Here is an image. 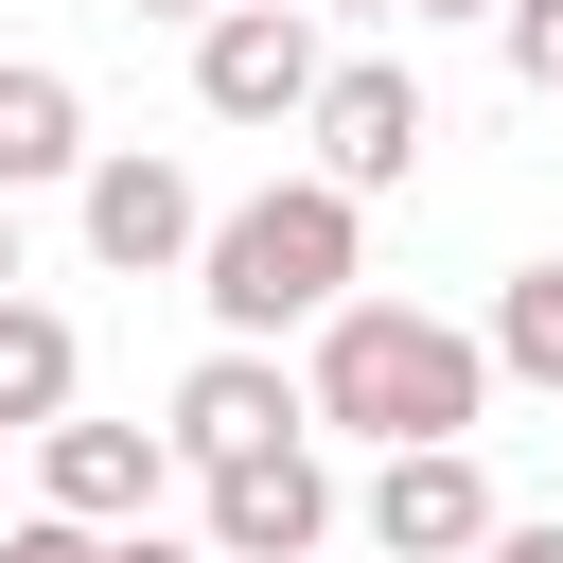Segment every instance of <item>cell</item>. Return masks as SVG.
I'll return each instance as SVG.
<instances>
[{"label":"cell","instance_id":"30bf717a","mask_svg":"<svg viewBox=\"0 0 563 563\" xmlns=\"http://www.w3.org/2000/svg\"><path fill=\"white\" fill-rule=\"evenodd\" d=\"M53 176H88V88L53 53H0V194H53Z\"/></svg>","mask_w":563,"mask_h":563},{"label":"cell","instance_id":"9c48e42d","mask_svg":"<svg viewBox=\"0 0 563 563\" xmlns=\"http://www.w3.org/2000/svg\"><path fill=\"white\" fill-rule=\"evenodd\" d=\"M176 475L158 422H35V510H88V528H141Z\"/></svg>","mask_w":563,"mask_h":563},{"label":"cell","instance_id":"3957f363","mask_svg":"<svg viewBox=\"0 0 563 563\" xmlns=\"http://www.w3.org/2000/svg\"><path fill=\"white\" fill-rule=\"evenodd\" d=\"M317 70H334V53H317V0H211V18H194V106H211V123H299Z\"/></svg>","mask_w":563,"mask_h":563},{"label":"cell","instance_id":"5bb4252c","mask_svg":"<svg viewBox=\"0 0 563 563\" xmlns=\"http://www.w3.org/2000/svg\"><path fill=\"white\" fill-rule=\"evenodd\" d=\"M0 563H123V528H88V510H18Z\"/></svg>","mask_w":563,"mask_h":563},{"label":"cell","instance_id":"2e32d148","mask_svg":"<svg viewBox=\"0 0 563 563\" xmlns=\"http://www.w3.org/2000/svg\"><path fill=\"white\" fill-rule=\"evenodd\" d=\"M123 563H211V545H158V528H123Z\"/></svg>","mask_w":563,"mask_h":563},{"label":"cell","instance_id":"7a4b0ae2","mask_svg":"<svg viewBox=\"0 0 563 563\" xmlns=\"http://www.w3.org/2000/svg\"><path fill=\"white\" fill-rule=\"evenodd\" d=\"M369 282V194H334V176H264L246 211H211V246H194V299H211V334H317L334 299Z\"/></svg>","mask_w":563,"mask_h":563},{"label":"cell","instance_id":"d6986e66","mask_svg":"<svg viewBox=\"0 0 563 563\" xmlns=\"http://www.w3.org/2000/svg\"><path fill=\"white\" fill-rule=\"evenodd\" d=\"M123 18H211V0H123Z\"/></svg>","mask_w":563,"mask_h":563},{"label":"cell","instance_id":"6da1fadb","mask_svg":"<svg viewBox=\"0 0 563 563\" xmlns=\"http://www.w3.org/2000/svg\"><path fill=\"white\" fill-rule=\"evenodd\" d=\"M299 405L334 422V440H475V405H493V334H457V317H422V299H334L317 317V369H299Z\"/></svg>","mask_w":563,"mask_h":563},{"label":"cell","instance_id":"e0dca14e","mask_svg":"<svg viewBox=\"0 0 563 563\" xmlns=\"http://www.w3.org/2000/svg\"><path fill=\"white\" fill-rule=\"evenodd\" d=\"M0 299H18V194H0Z\"/></svg>","mask_w":563,"mask_h":563},{"label":"cell","instance_id":"7c38bea8","mask_svg":"<svg viewBox=\"0 0 563 563\" xmlns=\"http://www.w3.org/2000/svg\"><path fill=\"white\" fill-rule=\"evenodd\" d=\"M493 369H510V387H563V264H510V299H493Z\"/></svg>","mask_w":563,"mask_h":563},{"label":"cell","instance_id":"4fadbf2b","mask_svg":"<svg viewBox=\"0 0 563 563\" xmlns=\"http://www.w3.org/2000/svg\"><path fill=\"white\" fill-rule=\"evenodd\" d=\"M493 53H510V88L563 106V0H493Z\"/></svg>","mask_w":563,"mask_h":563},{"label":"cell","instance_id":"5b68a950","mask_svg":"<svg viewBox=\"0 0 563 563\" xmlns=\"http://www.w3.org/2000/svg\"><path fill=\"white\" fill-rule=\"evenodd\" d=\"M299 141H317V176L334 194H405L422 176V70H387V53H352V70H317V106H299Z\"/></svg>","mask_w":563,"mask_h":563},{"label":"cell","instance_id":"ffe728a7","mask_svg":"<svg viewBox=\"0 0 563 563\" xmlns=\"http://www.w3.org/2000/svg\"><path fill=\"white\" fill-rule=\"evenodd\" d=\"M422 18H493V0H422Z\"/></svg>","mask_w":563,"mask_h":563},{"label":"cell","instance_id":"8fae6325","mask_svg":"<svg viewBox=\"0 0 563 563\" xmlns=\"http://www.w3.org/2000/svg\"><path fill=\"white\" fill-rule=\"evenodd\" d=\"M70 387H88V352H70V317H53V299H0V440H35V422H70Z\"/></svg>","mask_w":563,"mask_h":563},{"label":"cell","instance_id":"9a60e30c","mask_svg":"<svg viewBox=\"0 0 563 563\" xmlns=\"http://www.w3.org/2000/svg\"><path fill=\"white\" fill-rule=\"evenodd\" d=\"M475 563H563V528H493V545H475Z\"/></svg>","mask_w":563,"mask_h":563},{"label":"cell","instance_id":"277c9868","mask_svg":"<svg viewBox=\"0 0 563 563\" xmlns=\"http://www.w3.org/2000/svg\"><path fill=\"white\" fill-rule=\"evenodd\" d=\"M158 440H176V475H211V457H264V440H317V405H299V369H282L264 334H211V352L176 369Z\"/></svg>","mask_w":563,"mask_h":563},{"label":"cell","instance_id":"ba28073f","mask_svg":"<svg viewBox=\"0 0 563 563\" xmlns=\"http://www.w3.org/2000/svg\"><path fill=\"white\" fill-rule=\"evenodd\" d=\"M369 545H387V563H475V545H493L475 440H387V457H369Z\"/></svg>","mask_w":563,"mask_h":563},{"label":"cell","instance_id":"8992f818","mask_svg":"<svg viewBox=\"0 0 563 563\" xmlns=\"http://www.w3.org/2000/svg\"><path fill=\"white\" fill-rule=\"evenodd\" d=\"M70 211H88V264H123V282H176V264L211 246V211H194V176H176V158H141V141H88V176H70Z\"/></svg>","mask_w":563,"mask_h":563},{"label":"cell","instance_id":"ac0fdd59","mask_svg":"<svg viewBox=\"0 0 563 563\" xmlns=\"http://www.w3.org/2000/svg\"><path fill=\"white\" fill-rule=\"evenodd\" d=\"M317 18H405V0H317Z\"/></svg>","mask_w":563,"mask_h":563},{"label":"cell","instance_id":"52a82bcc","mask_svg":"<svg viewBox=\"0 0 563 563\" xmlns=\"http://www.w3.org/2000/svg\"><path fill=\"white\" fill-rule=\"evenodd\" d=\"M194 528H211V563H317V528H334V475H317V440L211 457V475H194Z\"/></svg>","mask_w":563,"mask_h":563}]
</instances>
